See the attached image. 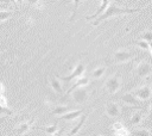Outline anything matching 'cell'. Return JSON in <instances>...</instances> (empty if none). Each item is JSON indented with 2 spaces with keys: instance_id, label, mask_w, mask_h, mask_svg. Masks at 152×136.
<instances>
[{
  "instance_id": "ffe728a7",
  "label": "cell",
  "mask_w": 152,
  "mask_h": 136,
  "mask_svg": "<svg viewBox=\"0 0 152 136\" xmlns=\"http://www.w3.org/2000/svg\"><path fill=\"white\" fill-rule=\"evenodd\" d=\"M150 132L146 129H135L131 132V136H148Z\"/></svg>"
},
{
  "instance_id": "ba28073f",
  "label": "cell",
  "mask_w": 152,
  "mask_h": 136,
  "mask_svg": "<svg viewBox=\"0 0 152 136\" xmlns=\"http://www.w3.org/2000/svg\"><path fill=\"white\" fill-rule=\"evenodd\" d=\"M120 100L124 101L125 104H128V105H132V106H139V105L141 104L140 100H139V99L135 97V94L132 93V92H128V93L122 94V95L120 97Z\"/></svg>"
},
{
  "instance_id": "f1b7e54d",
  "label": "cell",
  "mask_w": 152,
  "mask_h": 136,
  "mask_svg": "<svg viewBox=\"0 0 152 136\" xmlns=\"http://www.w3.org/2000/svg\"><path fill=\"white\" fill-rule=\"evenodd\" d=\"M28 2H30L31 5H33V6H39L40 0H28Z\"/></svg>"
},
{
  "instance_id": "f546056e",
  "label": "cell",
  "mask_w": 152,
  "mask_h": 136,
  "mask_svg": "<svg viewBox=\"0 0 152 136\" xmlns=\"http://www.w3.org/2000/svg\"><path fill=\"white\" fill-rule=\"evenodd\" d=\"M51 136H63V131L62 130H57L55 134H52Z\"/></svg>"
},
{
  "instance_id": "603a6c76",
  "label": "cell",
  "mask_w": 152,
  "mask_h": 136,
  "mask_svg": "<svg viewBox=\"0 0 152 136\" xmlns=\"http://www.w3.org/2000/svg\"><path fill=\"white\" fill-rule=\"evenodd\" d=\"M13 14H14V12H12V11H0V21L11 18Z\"/></svg>"
},
{
  "instance_id": "4316f807",
  "label": "cell",
  "mask_w": 152,
  "mask_h": 136,
  "mask_svg": "<svg viewBox=\"0 0 152 136\" xmlns=\"http://www.w3.org/2000/svg\"><path fill=\"white\" fill-rule=\"evenodd\" d=\"M0 105L7 107V100H6V98H5L4 94H0Z\"/></svg>"
},
{
  "instance_id": "d4e9b609",
  "label": "cell",
  "mask_w": 152,
  "mask_h": 136,
  "mask_svg": "<svg viewBox=\"0 0 152 136\" xmlns=\"http://www.w3.org/2000/svg\"><path fill=\"white\" fill-rule=\"evenodd\" d=\"M4 113H6V115H13L12 110H10V109L6 107V106H1V105H0V115H4Z\"/></svg>"
},
{
  "instance_id": "4dcf8cb0",
  "label": "cell",
  "mask_w": 152,
  "mask_h": 136,
  "mask_svg": "<svg viewBox=\"0 0 152 136\" xmlns=\"http://www.w3.org/2000/svg\"><path fill=\"white\" fill-rule=\"evenodd\" d=\"M5 93V87H4V85L0 82V94H4Z\"/></svg>"
},
{
  "instance_id": "1f68e13d",
  "label": "cell",
  "mask_w": 152,
  "mask_h": 136,
  "mask_svg": "<svg viewBox=\"0 0 152 136\" xmlns=\"http://www.w3.org/2000/svg\"><path fill=\"white\" fill-rule=\"evenodd\" d=\"M150 115H148V118L150 119H152V105H151V107H150V112H148Z\"/></svg>"
},
{
  "instance_id": "836d02e7",
  "label": "cell",
  "mask_w": 152,
  "mask_h": 136,
  "mask_svg": "<svg viewBox=\"0 0 152 136\" xmlns=\"http://www.w3.org/2000/svg\"><path fill=\"white\" fill-rule=\"evenodd\" d=\"M13 1H14V2H17V4H23V1H24V0H13Z\"/></svg>"
},
{
  "instance_id": "83f0119b",
  "label": "cell",
  "mask_w": 152,
  "mask_h": 136,
  "mask_svg": "<svg viewBox=\"0 0 152 136\" xmlns=\"http://www.w3.org/2000/svg\"><path fill=\"white\" fill-rule=\"evenodd\" d=\"M122 126H124V124L120 123V122H118V123H115V124L113 125V130H118V129H120V128H122Z\"/></svg>"
},
{
  "instance_id": "8fae6325",
  "label": "cell",
  "mask_w": 152,
  "mask_h": 136,
  "mask_svg": "<svg viewBox=\"0 0 152 136\" xmlns=\"http://www.w3.org/2000/svg\"><path fill=\"white\" fill-rule=\"evenodd\" d=\"M87 117H88V115H87V113L82 115V116H81V119H80V120L76 123V125H75V126H74V128H72V129H71V130L68 132V135H66V136H75V135H76V134H77V132L81 130V128L83 126V124L86 123Z\"/></svg>"
},
{
  "instance_id": "9a60e30c",
  "label": "cell",
  "mask_w": 152,
  "mask_h": 136,
  "mask_svg": "<svg viewBox=\"0 0 152 136\" xmlns=\"http://www.w3.org/2000/svg\"><path fill=\"white\" fill-rule=\"evenodd\" d=\"M109 5V0H102V4H101V6L96 10V12L94 13V14H91V16H88V17H86V19L87 20H91V19H95V18H97L100 14H102L103 13V11L106 10V7Z\"/></svg>"
},
{
  "instance_id": "4fadbf2b",
  "label": "cell",
  "mask_w": 152,
  "mask_h": 136,
  "mask_svg": "<svg viewBox=\"0 0 152 136\" xmlns=\"http://www.w3.org/2000/svg\"><path fill=\"white\" fill-rule=\"evenodd\" d=\"M50 86H51V88L56 93H58V94H62L63 93V85H62L61 80L57 76H53V78L50 79Z\"/></svg>"
},
{
  "instance_id": "5bb4252c",
  "label": "cell",
  "mask_w": 152,
  "mask_h": 136,
  "mask_svg": "<svg viewBox=\"0 0 152 136\" xmlns=\"http://www.w3.org/2000/svg\"><path fill=\"white\" fill-rule=\"evenodd\" d=\"M70 110H72L70 106H64V105H55L53 107H51V112L55 116H62V115L69 112Z\"/></svg>"
},
{
  "instance_id": "7c38bea8",
  "label": "cell",
  "mask_w": 152,
  "mask_h": 136,
  "mask_svg": "<svg viewBox=\"0 0 152 136\" xmlns=\"http://www.w3.org/2000/svg\"><path fill=\"white\" fill-rule=\"evenodd\" d=\"M89 84V78L88 76H81V78H78L77 80H76V82L68 89V92H66V94H70L71 92H72V89H75V88H77V87H83V86H87Z\"/></svg>"
},
{
  "instance_id": "52a82bcc",
  "label": "cell",
  "mask_w": 152,
  "mask_h": 136,
  "mask_svg": "<svg viewBox=\"0 0 152 136\" xmlns=\"http://www.w3.org/2000/svg\"><path fill=\"white\" fill-rule=\"evenodd\" d=\"M114 61L115 63H124V62H127L129 61L131 58H133V54L129 52V51H125V50H119L116 51L114 55Z\"/></svg>"
},
{
  "instance_id": "44dd1931",
  "label": "cell",
  "mask_w": 152,
  "mask_h": 136,
  "mask_svg": "<svg viewBox=\"0 0 152 136\" xmlns=\"http://www.w3.org/2000/svg\"><path fill=\"white\" fill-rule=\"evenodd\" d=\"M114 134H115V136H131V132L125 126H122L118 130H114Z\"/></svg>"
},
{
  "instance_id": "e575fe53",
  "label": "cell",
  "mask_w": 152,
  "mask_h": 136,
  "mask_svg": "<svg viewBox=\"0 0 152 136\" xmlns=\"http://www.w3.org/2000/svg\"><path fill=\"white\" fill-rule=\"evenodd\" d=\"M8 1H13V0H0V2H8Z\"/></svg>"
},
{
  "instance_id": "3957f363",
  "label": "cell",
  "mask_w": 152,
  "mask_h": 136,
  "mask_svg": "<svg viewBox=\"0 0 152 136\" xmlns=\"http://www.w3.org/2000/svg\"><path fill=\"white\" fill-rule=\"evenodd\" d=\"M121 87V78L119 76V74H115L110 78L107 79V81L104 82V88L107 91L108 94H115L116 92H119Z\"/></svg>"
},
{
  "instance_id": "277c9868",
  "label": "cell",
  "mask_w": 152,
  "mask_h": 136,
  "mask_svg": "<svg viewBox=\"0 0 152 136\" xmlns=\"http://www.w3.org/2000/svg\"><path fill=\"white\" fill-rule=\"evenodd\" d=\"M89 99V91L83 87H77L72 89V101L75 104H84Z\"/></svg>"
},
{
  "instance_id": "d590c367",
  "label": "cell",
  "mask_w": 152,
  "mask_h": 136,
  "mask_svg": "<svg viewBox=\"0 0 152 136\" xmlns=\"http://www.w3.org/2000/svg\"><path fill=\"white\" fill-rule=\"evenodd\" d=\"M115 1H116V0H115Z\"/></svg>"
},
{
  "instance_id": "9c48e42d",
  "label": "cell",
  "mask_w": 152,
  "mask_h": 136,
  "mask_svg": "<svg viewBox=\"0 0 152 136\" xmlns=\"http://www.w3.org/2000/svg\"><path fill=\"white\" fill-rule=\"evenodd\" d=\"M106 113L110 118L119 117V115H120V107H119V105L116 103H113V101L107 103V105H106Z\"/></svg>"
},
{
  "instance_id": "5b68a950",
  "label": "cell",
  "mask_w": 152,
  "mask_h": 136,
  "mask_svg": "<svg viewBox=\"0 0 152 136\" xmlns=\"http://www.w3.org/2000/svg\"><path fill=\"white\" fill-rule=\"evenodd\" d=\"M152 72V66L147 62H140L138 63L135 68V73L139 78H147Z\"/></svg>"
},
{
  "instance_id": "6da1fadb",
  "label": "cell",
  "mask_w": 152,
  "mask_h": 136,
  "mask_svg": "<svg viewBox=\"0 0 152 136\" xmlns=\"http://www.w3.org/2000/svg\"><path fill=\"white\" fill-rule=\"evenodd\" d=\"M139 8H127V7H120L118 6L116 4H109L106 10L103 11L102 14H100L94 21H93V25L96 26L99 25L100 23L107 20L108 18H112L114 16H120V14H127V13H134V12H138Z\"/></svg>"
},
{
  "instance_id": "d6986e66",
  "label": "cell",
  "mask_w": 152,
  "mask_h": 136,
  "mask_svg": "<svg viewBox=\"0 0 152 136\" xmlns=\"http://www.w3.org/2000/svg\"><path fill=\"white\" fill-rule=\"evenodd\" d=\"M38 129H40V130H43V131L52 135V134H55L58 130V126L56 124H53V125H49V126H42V128H38Z\"/></svg>"
},
{
  "instance_id": "e0dca14e",
  "label": "cell",
  "mask_w": 152,
  "mask_h": 136,
  "mask_svg": "<svg viewBox=\"0 0 152 136\" xmlns=\"http://www.w3.org/2000/svg\"><path fill=\"white\" fill-rule=\"evenodd\" d=\"M141 120H142V113H141V112H135V113H133V116L131 117L129 124H131V125H138L139 123H141Z\"/></svg>"
},
{
  "instance_id": "cb8c5ba5",
  "label": "cell",
  "mask_w": 152,
  "mask_h": 136,
  "mask_svg": "<svg viewBox=\"0 0 152 136\" xmlns=\"http://www.w3.org/2000/svg\"><path fill=\"white\" fill-rule=\"evenodd\" d=\"M140 39L146 41V42H152V32L146 31V32L141 33V35H140Z\"/></svg>"
},
{
  "instance_id": "d6a6232c",
  "label": "cell",
  "mask_w": 152,
  "mask_h": 136,
  "mask_svg": "<svg viewBox=\"0 0 152 136\" xmlns=\"http://www.w3.org/2000/svg\"><path fill=\"white\" fill-rule=\"evenodd\" d=\"M148 50H150L151 54H152V42H148Z\"/></svg>"
},
{
  "instance_id": "2e32d148",
  "label": "cell",
  "mask_w": 152,
  "mask_h": 136,
  "mask_svg": "<svg viewBox=\"0 0 152 136\" xmlns=\"http://www.w3.org/2000/svg\"><path fill=\"white\" fill-rule=\"evenodd\" d=\"M32 122H33V118L30 119V120H27V122L19 123V125H18V128H17V132H18L19 135H24V134H26V132L30 130Z\"/></svg>"
},
{
  "instance_id": "7402d4cb",
  "label": "cell",
  "mask_w": 152,
  "mask_h": 136,
  "mask_svg": "<svg viewBox=\"0 0 152 136\" xmlns=\"http://www.w3.org/2000/svg\"><path fill=\"white\" fill-rule=\"evenodd\" d=\"M129 44H134V45H138L139 48L144 49V50H148V42L146 41H138V42H131Z\"/></svg>"
},
{
  "instance_id": "8992f818",
  "label": "cell",
  "mask_w": 152,
  "mask_h": 136,
  "mask_svg": "<svg viewBox=\"0 0 152 136\" xmlns=\"http://www.w3.org/2000/svg\"><path fill=\"white\" fill-rule=\"evenodd\" d=\"M134 94H135V97L140 101H145V100H148L150 99V97L152 94V91H151V88L148 86H142V87L137 88L135 92H134Z\"/></svg>"
},
{
  "instance_id": "30bf717a",
  "label": "cell",
  "mask_w": 152,
  "mask_h": 136,
  "mask_svg": "<svg viewBox=\"0 0 152 136\" xmlns=\"http://www.w3.org/2000/svg\"><path fill=\"white\" fill-rule=\"evenodd\" d=\"M82 113H83V110H70L69 112L59 116V118L61 119H64V120H74L77 117H81Z\"/></svg>"
},
{
  "instance_id": "ac0fdd59",
  "label": "cell",
  "mask_w": 152,
  "mask_h": 136,
  "mask_svg": "<svg viewBox=\"0 0 152 136\" xmlns=\"http://www.w3.org/2000/svg\"><path fill=\"white\" fill-rule=\"evenodd\" d=\"M104 72H106V67H99L91 72V78L93 79H100L104 74Z\"/></svg>"
},
{
  "instance_id": "7a4b0ae2",
  "label": "cell",
  "mask_w": 152,
  "mask_h": 136,
  "mask_svg": "<svg viewBox=\"0 0 152 136\" xmlns=\"http://www.w3.org/2000/svg\"><path fill=\"white\" fill-rule=\"evenodd\" d=\"M84 72H86V66H84V63L80 62V63H77V64L75 66L74 70H72L69 75H57V74H56V76H57L61 81H71V80H75V79L81 78V76L84 74Z\"/></svg>"
},
{
  "instance_id": "484cf974",
  "label": "cell",
  "mask_w": 152,
  "mask_h": 136,
  "mask_svg": "<svg viewBox=\"0 0 152 136\" xmlns=\"http://www.w3.org/2000/svg\"><path fill=\"white\" fill-rule=\"evenodd\" d=\"M78 5H80V0H74V11H72V14H71V19L75 17V14L77 12V8H78Z\"/></svg>"
}]
</instances>
